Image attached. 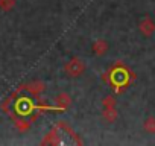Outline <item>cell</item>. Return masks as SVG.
I'll use <instances>...</instances> for the list:
<instances>
[{"mask_svg": "<svg viewBox=\"0 0 155 146\" xmlns=\"http://www.w3.org/2000/svg\"><path fill=\"white\" fill-rule=\"evenodd\" d=\"M84 68H85L84 62H81L79 59H71L65 65V73L70 75V76H79L81 73L84 71Z\"/></svg>", "mask_w": 155, "mask_h": 146, "instance_id": "obj_1", "label": "cell"}, {"mask_svg": "<svg viewBox=\"0 0 155 146\" xmlns=\"http://www.w3.org/2000/svg\"><path fill=\"white\" fill-rule=\"evenodd\" d=\"M140 31H141L146 37H150V35L153 34V31H155V25L152 23L150 18H144V20L140 23Z\"/></svg>", "mask_w": 155, "mask_h": 146, "instance_id": "obj_2", "label": "cell"}, {"mask_svg": "<svg viewBox=\"0 0 155 146\" xmlns=\"http://www.w3.org/2000/svg\"><path fill=\"white\" fill-rule=\"evenodd\" d=\"M126 79H128V75H126V71L122 70V68H120V70H116V71L113 73V82H114L116 85L125 84Z\"/></svg>", "mask_w": 155, "mask_h": 146, "instance_id": "obj_3", "label": "cell"}, {"mask_svg": "<svg viewBox=\"0 0 155 146\" xmlns=\"http://www.w3.org/2000/svg\"><path fill=\"white\" fill-rule=\"evenodd\" d=\"M108 52V43L104 41V40H97L94 44H93V53L96 55H104Z\"/></svg>", "mask_w": 155, "mask_h": 146, "instance_id": "obj_4", "label": "cell"}, {"mask_svg": "<svg viewBox=\"0 0 155 146\" xmlns=\"http://www.w3.org/2000/svg\"><path fill=\"white\" fill-rule=\"evenodd\" d=\"M31 110H32L31 102H28L26 99H20V101H18V104H17V111H18V113L28 114V113H31Z\"/></svg>", "mask_w": 155, "mask_h": 146, "instance_id": "obj_5", "label": "cell"}, {"mask_svg": "<svg viewBox=\"0 0 155 146\" xmlns=\"http://www.w3.org/2000/svg\"><path fill=\"white\" fill-rule=\"evenodd\" d=\"M56 104H58L61 108H65V107L70 105V98H68L65 93H61V95L56 96Z\"/></svg>", "mask_w": 155, "mask_h": 146, "instance_id": "obj_6", "label": "cell"}, {"mask_svg": "<svg viewBox=\"0 0 155 146\" xmlns=\"http://www.w3.org/2000/svg\"><path fill=\"white\" fill-rule=\"evenodd\" d=\"M15 6V0H0V8L3 11H9Z\"/></svg>", "mask_w": 155, "mask_h": 146, "instance_id": "obj_7", "label": "cell"}, {"mask_svg": "<svg viewBox=\"0 0 155 146\" xmlns=\"http://www.w3.org/2000/svg\"><path fill=\"white\" fill-rule=\"evenodd\" d=\"M144 129L147 132H155V119L153 117H149L146 122H144Z\"/></svg>", "mask_w": 155, "mask_h": 146, "instance_id": "obj_8", "label": "cell"}, {"mask_svg": "<svg viewBox=\"0 0 155 146\" xmlns=\"http://www.w3.org/2000/svg\"><path fill=\"white\" fill-rule=\"evenodd\" d=\"M116 116H117V114H116V111H114L113 108H107L105 113H104V117H105L107 120H110V122H113V120L116 119Z\"/></svg>", "mask_w": 155, "mask_h": 146, "instance_id": "obj_9", "label": "cell"}, {"mask_svg": "<svg viewBox=\"0 0 155 146\" xmlns=\"http://www.w3.org/2000/svg\"><path fill=\"white\" fill-rule=\"evenodd\" d=\"M28 90H31V91L37 93V91H41V90H43V87H41V84H31V85L28 87Z\"/></svg>", "mask_w": 155, "mask_h": 146, "instance_id": "obj_10", "label": "cell"}]
</instances>
